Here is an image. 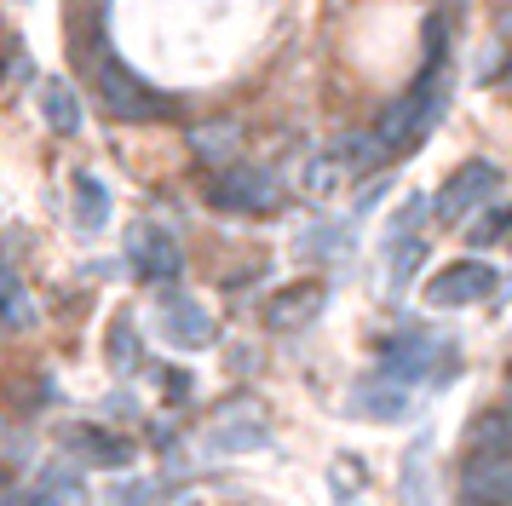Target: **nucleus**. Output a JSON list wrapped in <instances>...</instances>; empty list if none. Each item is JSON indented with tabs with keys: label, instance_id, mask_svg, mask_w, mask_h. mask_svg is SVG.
Segmentation results:
<instances>
[{
	"label": "nucleus",
	"instance_id": "1",
	"mask_svg": "<svg viewBox=\"0 0 512 506\" xmlns=\"http://www.w3.org/2000/svg\"><path fill=\"white\" fill-rule=\"evenodd\" d=\"M495 294V271H489L484 259H455V265H443L432 282H426V305H438V311H455V305H478V299Z\"/></svg>",
	"mask_w": 512,
	"mask_h": 506
},
{
	"label": "nucleus",
	"instance_id": "2",
	"mask_svg": "<svg viewBox=\"0 0 512 506\" xmlns=\"http://www.w3.org/2000/svg\"><path fill=\"white\" fill-rule=\"evenodd\" d=\"M466 506H512V449H478L461 472Z\"/></svg>",
	"mask_w": 512,
	"mask_h": 506
},
{
	"label": "nucleus",
	"instance_id": "3",
	"mask_svg": "<svg viewBox=\"0 0 512 506\" xmlns=\"http://www.w3.org/2000/svg\"><path fill=\"white\" fill-rule=\"evenodd\" d=\"M98 92H104V110L121 115V121H156V115L167 110L162 98L144 87V81H133L121 64H104V69H98Z\"/></svg>",
	"mask_w": 512,
	"mask_h": 506
},
{
	"label": "nucleus",
	"instance_id": "4",
	"mask_svg": "<svg viewBox=\"0 0 512 506\" xmlns=\"http://www.w3.org/2000/svg\"><path fill=\"white\" fill-rule=\"evenodd\" d=\"M127 259H133V271L150 276V282H173V276L185 271L179 242H173L167 230H156V225H133V236H127Z\"/></svg>",
	"mask_w": 512,
	"mask_h": 506
},
{
	"label": "nucleus",
	"instance_id": "5",
	"mask_svg": "<svg viewBox=\"0 0 512 506\" xmlns=\"http://www.w3.org/2000/svg\"><path fill=\"white\" fill-rule=\"evenodd\" d=\"M495 184H501V173L489 161H466L461 173H449V184L438 190V219H466L478 202L495 196Z\"/></svg>",
	"mask_w": 512,
	"mask_h": 506
},
{
	"label": "nucleus",
	"instance_id": "6",
	"mask_svg": "<svg viewBox=\"0 0 512 506\" xmlns=\"http://www.w3.org/2000/svg\"><path fill=\"white\" fill-rule=\"evenodd\" d=\"M426 121H432V92L420 87V92H409V98H397L392 110L374 121V138H380V144H386V156H392V150H409V144H420Z\"/></svg>",
	"mask_w": 512,
	"mask_h": 506
},
{
	"label": "nucleus",
	"instance_id": "7",
	"mask_svg": "<svg viewBox=\"0 0 512 506\" xmlns=\"http://www.w3.org/2000/svg\"><path fill=\"white\" fill-rule=\"evenodd\" d=\"M208 196L213 207H231V213H271L277 207V184L259 179V173H219V184Z\"/></svg>",
	"mask_w": 512,
	"mask_h": 506
},
{
	"label": "nucleus",
	"instance_id": "8",
	"mask_svg": "<svg viewBox=\"0 0 512 506\" xmlns=\"http://www.w3.org/2000/svg\"><path fill=\"white\" fill-rule=\"evenodd\" d=\"M317 311H323V282H294V288L271 294L265 322H271V328H305Z\"/></svg>",
	"mask_w": 512,
	"mask_h": 506
},
{
	"label": "nucleus",
	"instance_id": "9",
	"mask_svg": "<svg viewBox=\"0 0 512 506\" xmlns=\"http://www.w3.org/2000/svg\"><path fill=\"white\" fill-rule=\"evenodd\" d=\"M162 328H167V340L173 345H208L213 340V322H208V311L196 305V299H167L162 305Z\"/></svg>",
	"mask_w": 512,
	"mask_h": 506
},
{
	"label": "nucleus",
	"instance_id": "10",
	"mask_svg": "<svg viewBox=\"0 0 512 506\" xmlns=\"http://www.w3.org/2000/svg\"><path fill=\"white\" fill-rule=\"evenodd\" d=\"M70 449L87 455L93 466H127V460H133V443H127V437H110L104 426H81V432L70 437Z\"/></svg>",
	"mask_w": 512,
	"mask_h": 506
},
{
	"label": "nucleus",
	"instance_id": "11",
	"mask_svg": "<svg viewBox=\"0 0 512 506\" xmlns=\"http://www.w3.org/2000/svg\"><path fill=\"white\" fill-rule=\"evenodd\" d=\"M432 363V340L426 334H403L397 345H386V374L392 380H420Z\"/></svg>",
	"mask_w": 512,
	"mask_h": 506
},
{
	"label": "nucleus",
	"instance_id": "12",
	"mask_svg": "<svg viewBox=\"0 0 512 506\" xmlns=\"http://www.w3.org/2000/svg\"><path fill=\"white\" fill-rule=\"evenodd\" d=\"M41 110H47L52 133H64V138H70L75 127H81V104H75V92L64 87V81H47V87H41Z\"/></svg>",
	"mask_w": 512,
	"mask_h": 506
},
{
	"label": "nucleus",
	"instance_id": "13",
	"mask_svg": "<svg viewBox=\"0 0 512 506\" xmlns=\"http://www.w3.org/2000/svg\"><path fill=\"white\" fill-rule=\"evenodd\" d=\"M75 213H81V225H87V230H98L104 219H110V190H104L93 173H81V179H75Z\"/></svg>",
	"mask_w": 512,
	"mask_h": 506
},
{
	"label": "nucleus",
	"instance_id": "14",
	"mask_svg": "<svg viewBox=\"0 0 512 506\" xmlns=\"http://www.w3.org/2000/svg\"><path fill=\"white\" fill-rule=\"evenodd\" d=\"M110 363H116L121 374H127V368L139 363V328H133L127 317H121L116 328H110Z\"/></svg>",
	"mask_w": 512,
	"mask_h": 506
},
{
	"label": "nucleus",
	"instance_id": "15",
	"mask_svg": "<svg viewBox=\"0 0 512 506\" xmlns=\"http://www.w3.org/2000/svg\"><path fill=\"white\" fill-rule=\"evenodd\" d=\"M41 506H87V495L75 489V478H47L41 483Z\"/></svg>",
	"mask_w": 512,
	"mask_h": 506
},
{
	"label": "nucleus",
	"instance_id": "16",
	"mask_svg": "<svg viewBox=\"0 0 512 506\" xmlns=\"http://www.w3.org/2000/svg\"><path fill=\"white\" fill-rule=\"evenodd\" d=\"M507 230H512V207H495V213H484L466 236H472V242H495V236H507Z\"/></svg>",
	"mask_w": 512,
	"mask_h": 506
},
{
	"label": "nucleus",
	"instance_id": "17",
	"mask_svg": "<svg viewBox=\"0 0 512 506\" xmlns=\"http://www.w3.org/2000/svg\"><path fill=\"white\" fill-rule=\"evenodd\" d=\"M0 317H24V299H18V276L0 265Z\"/></svg>",
	"mask_w": 512,
	"mask_h": 506
},
{
	"label": "nucleus",
	"instance_id": "18",
	"mask_svg": "<svg viewBox=\"0 0 512 506\" xmlns=\"http://www.w3.org/2000/svg\"><path fill=\"white\" fill-rule=\"evenodd\" d=\"M0 506H41V489H29V495H0Z\"/></svg>",
	"mask_w": 512,
	"mask_h": 506
},
{
	"label": "nucleus",
	"instance_id": "19",
	"mask_svg": "<svg viewBox=\"0 0 512 506\" xmlns=\"http://www.w3.org/2000/svg\"><path fill=\"white\" fill-rule=\"evenodd\" d=\"M501 414H507V420H512V391H507V409H501Z\"/></svg>",
	"mask_w": 512,
	"mask_h": 506
},
{
	"label": "nucleus",
	"instance_id": "20",
	"mask_svg": "<svg viewBox=\"0 0 512 506\" xmlns=\"http://www.w3.org/2000/svg\"><path fill=\"white\" fill-rule=\"evenodd\" d=\"M0 495H6V472H0Z\"/></svg>",
	"mask_w": 512,
	"mask_h": 506
}]
</instances>
